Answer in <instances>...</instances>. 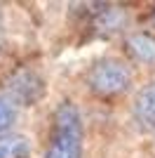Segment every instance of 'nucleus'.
Wrapping results in <instances>:
<instances>
[{
	"instance_id": "5",
	"label": "nucleus",
	"mask_w": 155,
	"mask_h": 158,
	"mask_svg": "<svg viewBox=\"0 0 155 158\" xmlns=\"http://www.w3.org/2000/svg\"><path fill=\"white\" fill-rule=\"evenodd\" d=\"M125 24H127V14L120 7H108L101 5V10L94 12L92 17V28L99 33V35H110V33L122 31Z\"/></svg>"
},
{
	"instance_id": "7",
	"label": "nucleus",
	"mask_w": 155,
	"mask_h": 158,
	"mask_svg": "<svg viewBox=\"0 0 155 158\" xmlns=\"http://www.w3.org/2000/svg\"><path fill=\"white\" fill-rule=\"evenodd\" d=\"M31 142L24 135H0V158H28Z\"/></svg>"
},
{
	"instance_id": "2",
	"label": "nucleus",
	"mask_w": 155,
	"mask_h": 158,
	"mask_svg": "<svg viewBox=\"0 0 155 158\" xmlns=\"http://www.w3.org/2000/svg\"><path fill=\"white\" fill-rule=\"evenodd\" d=\"M85 83L97 97H120L132 87V71L115 57H103L89 66Z\"/></svg>"
},
{
	"instance_id": "4",
	"label": "nucleus",
	"mask_w": 155,
	"mask_h": 158,
	"mask_svg": "<svg viewBox=\"0 0 155 158\" xmlns=\"http://www.w3.org/2000/svg\"><path fill=\"white\" fill-rule=\"evenodd\" d=\"M125 50L136 64L155 66V35L148 31H134L125 38Z\"/></svg>"
},
{
	"instance_id": "8",
	"label": "nucleus",
	"mask_w": 155,
	"mask_h": 158,
	"mask_svg": "<svg viewBox=\"0 0 155 158\" xmlns=\"http://www.w3.org/2000/svg\"><path fill=\"white\" fill-rule=\"evenodd\" d=\"M14 120H17V106L7 97H0V132L7 130Z\"/></svg>"
},
{
	"instance_id": "9",
	"label": "nucleus",
	"mask_w": 155,
	"mask_h": 158,
	"mask_svg": "<svg viewBox=\"0 0 155 158\" xmlns=\"http://www.w3.org/2000/svg\"><path fill=\"white\" fill-rule=\"evenodd\" d=\"M0 31H2V17H0Z\"/></svg>"
},
{
	"instance_id": "6",
	"label": "nucleus",
	"mask_w": 155,
	"mask_h": 158,
	"mask_svg": "<svg viewBox=\"0 0 155 158\" xmlns=\"http://www.w3.org/2000/svg\"><path fill=\"white\" fill-rule=\"evenodd\" d=\"M134 118L139 120L143 127L155 130V80L146 83V85L136 92V99H134Z\"/></svg>"
},
{
	"instance_id": "3",
	"label": "nucleus",
	"mask_w": 155,
	"mask_h": 158,
	"mask_svg": "<svg viewBox=\"0 0 155 158\" xmlns=\"http://www.w3.org/2000/svg\"><path fill=\"white\" fill-rule=\"evenodd\" d=\"M2 90L14 106H33L45 97V80L31 69H19L5 78Z\"/></svg>"
},
{
	"instance_id": "1",
	"label": "nucleus",
	"mask_w": 155,
	"mask_h": 158,
	"mask_svg": "<svg viewBox=\"0 0 155 158\" xmlns=\"http://www.w3.org/2000/svg\"><path fill=\"white\" fill-rule=\"evenodd\" d=\"M45 158H82V118L71 102L54 109Z\"/></svg>"
}]
</instances>
